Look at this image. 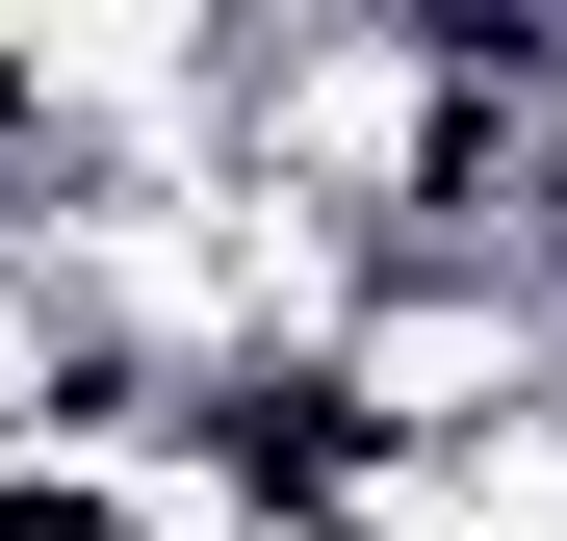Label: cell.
Segmentation results:
<instances>
[{
  "label": "cell",
  "mask_w": 567,
  "mask_h": 541,
  "mask_svg": "<svg viewBox=\"0 0 567 541\" xmlns=\"http://www.w3.org/2000/svg\"><path fill=\"white\" fill-rule=\"evenodd\" d=\"M284 387H310L336 438H388V465H464L491 413H542V387H567V335L516 310V258H361L336 335L284 361Z\"/></svg>",
  "instance_id": "cell-1"
}]
</instances>
